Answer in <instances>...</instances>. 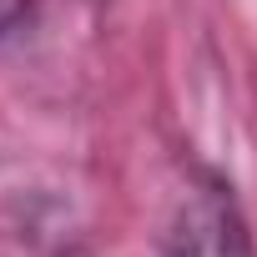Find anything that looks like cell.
I'll return each instance as SVG.
<instances>
[{
    "label": "cell",
    "instance_id": "cell-1",
    "mask_svg": "<svg viewBox=\"0 0 257 257\" xmlns=\"http://www.w3.org/2000/svg\"><path fill=\"white\" fill-rule=\"evenodd\" d=\"M162 257H257L247 222H242V212H237V202L222 182L207 177L187 192Z\"/></svg>",
    "mask_w": 257,
    "mask_h": 257
},
{
    "label": "cell",
    "instance_id": "cell-2",
    "mask_svg": "<svg viewBox=\"0 0 257 257\" xmlns=\"http://www.w3.org/2000/svg\"><path fill=\"white\" fill-rule=\"evenodd\" d=\"M26 16H31V0H0V36H11Z\"/></svg>",
    "mask_w": 257,
    "mask_h": 257
}]
</instances>
